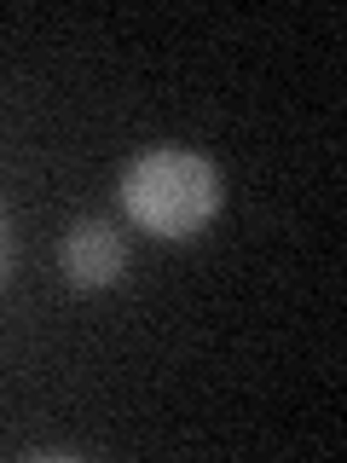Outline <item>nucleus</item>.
<instances>
[{"label": "nucleus", "instance_id": "nucleus-1", "mask_svg": "<svg viewBox=\"0 0 347 463\" xmlns=\"http://www.w3.org/2000/svg\"><path fill=\"white\" fill-rule=\"evenodd\" d=\"M122 209L139 232L163 243H185L220 209V180L214 163L197 151H145L122 174Z\"/></svg>", "mask_w": 347, "mask_h": 463}, {"label": "nucleus", "instance_id": "nucleus-2", "mask_svg": "<svg viewBox=\"0 0 347 463\" xmlns=\"http://www.w3.org/2000/svg\"><path fill=\"white\" fill-rule=\"evenodd\" d=\"M58 267H64L70 289H110L127 267V250L116 238V226L105 221H76L64 232V250H58Z\"/></svg>", "mask_w": 347, "mask_h": 463}]
</instances>
